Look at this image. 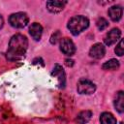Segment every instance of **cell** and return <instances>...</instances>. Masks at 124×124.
<instances>
[{
  "label": "cell",
  "instance_id": "6da1fadb",
  "mask_svg": "<svg viewBox=\"0 0 124 124\" xmlns=\"http://www.w3.org/2000/svg\"><path fill=\"white\" fill-rule=\"evenodd\" d=\"M28 46V41L27 38L21 34H16L14 35L10 42H9V47L7 50V58L10 61H16L21 59Z\"/></svg>",
  "mask_w": 124,
  "mask_h": 124
},
{
  "label": "cell",
  "instance_id": "7a4b0ae2",
  "mask_svg": "<svg viewBox=\"0 0 124 124\" xmlns=\"http://www.w3.org/2000/svg\"><path fill=\"white\" fill-rule=\"evenodd\" d=\"M89 26V20L83 16H76L72 17L68 22V29L75 36L81 33Z\"/></svg>",
  "mask_w": 124,
  "mask_h": 124
},
{
  "label": "cell",
  "instance_id": "3957f363",
  "mask_svg": "<svg viewBox=\"0 0 124 124\" xmlns=\"http://www.w3.org/2000/svg\"><path fill=\"white\" fill-rule=\"evenodd\" d=\"M28 16L25 13H16L10 16L9 22L13 27L16 28H23L28 23Z\"/></svg>",
  "mask_w": 124,
  "mask_h": 124
},
{
  "label": "cell",
  "instance_id": "277c9868",
  "mask_svg": "<svg viewBox=\"0 0 124 124\" xmlns=\"http://www.w3.org/2000/svg\"><path fill=\"white\" fill-rule=\"evenodd\" d=\"M95 90V84L88 79H80L78 83V91L80 94H92Z\"/></svg>",
  "mask_w": 124,
  "mask_h": 124
},
{
  "label": "cell",
  "instance_id": "5b68a950",
  "mask_svg": "<svg viewBox=\"0 0 124 124\" xmlns=\"http://www.w3.org/2000/svg\"><path fill=\"white\" fill-rule=\"evenodd\" d=\"M60 49L66 55H73L76 52V46L73 41L69 38H63L60 40Z\"/></svg>",
  "mask_w": 124,
  "mask_h": 124
},
{
  "label": "cell",
  "instance_id": "8992f818",
  "mask_svg": "<svg viewBox=\"0 0 124 124\" xmlns=\"http://www.w3.org/2000/svg\"><path fill=\"white\" fill-rule=\"evenodd\" d=\"M120 36H121V31H120V29H118V28H113V29H111V30L106 35V37H105V39H104L105 44H106L107 46H111V45H113L114 43H116V42L119 40Z\"/></svg>",
  "mask_w": 124,
  "mask_h": 124
},
{
  "label": "cell",
  "instance_id": "52a82bcc",
  "mask_svg": "<svg viewBox=\"0 0 124 124\" xmlns=\"http://www.w3.org/2000/svg\"><path fill=\"white\" fill-rule=\"evenodd\" d=\"M51 75L55 78H57L58 80V85L60 88H63L65 86V82H66V78H65V72L63 70V68L59 65L56 64L53 68V71L51 73Z\"/></svg>",
  "mask_w": 124,
  "mask_h": 124
},
{
  "label": "cell",
  "instance_id": "ba28073f",
  "mask_svg": "<svg viewBox=\"0 0 124 124\" xmlns=\"http://www.w3.org/2000/svg\"><path fill=\"white\" fill-rule=\"evenodd\" d=\"M106 53V49L105 46L102 44H95L92 46V47L89 50V54L91 57L95 58V59H101Z\"/></svg>",
  "mask_w": 124,
  "mask_h": 124
},
{
  "label": "cell",
  "instance_id": "9c48e42d",
  "mask_svg": "<svg viewBox=\"0 0 124 124\" xmlns=\"http://www.w3.org/2000/svg\"><path fill=\"white\" fill-rule=\"evenodd\" d=\"M29 33L31 35V37L35 40V41H39L42 37V34H43V27L41 24L37 23V22H34L30 25L29 27Z\"/></svg>",
  "mask_w": 124,
  "mask_h": 124
},
{
  "label": "cell",
  "instance_id": "30bf717a",
  "mask_svg": "<svg viewBox=\"0 0 124 124\" xmlns=\"http://www.w3.org/2000/svg\"><path fill=\"white\" fill-rule=\"evenodd\" d=\"M66 3V1H47L46 8L51 13H59L63 10Z\"/></svg>",
  "mask_w": 124,
  "mask_h": 124
},
{
  "label": "cell",
  "instance_id": "8fae6325",
  "mask_svg": "<svg viewBox=\"0 0 124 124\" xmlns=\"http://www.w3.org/2000/svg\"><path fill=\"white\" fill-rule=\"evenodd\" d=\"M122 12H123V10H122V8L120 6H112V7H110L108 9V16H109L111 20L118 21L122 17Z\"/></svg>",
  "mask_w": 124,
  "mask_h": 124
},
{
  "label": "cell",
  "instance_id": "7c38bea8",
  "mask_svg": "<svg viewBox=\"0 0 124 124\" xmlns=\"http://www.w3.org/2000/svg\"><path fill=\"white\" fill-rule=\"evenodd\" d=\"M114 107L118 112L122 113L124 111V93L122 91H119L116 94V98L114 100Z\"/></svg>",
  "mask_w": 124,
  "mask_h": 124
},
{
  "label": "cell",
  "instance_id": "4fadbf2b",
  "mask_svg": "<svg viewBox=\"0 0 124 124\" xmlns=\"http://www.w3.org/2000/svg\"><path fill=\"white\" fill-rule=\"evenodd\" d=\"M91 116H92V112L90 110H82L78 114L76 118V122L78 124H85L91 119Z\"/></svg>",
  "mask_w": 124,
  "mask_h": 124
},
{
  "label": "cell",
  "instance_id": "5bb4252c",
  "mask_svg": "<svg viewBox=\"0 0 124 124\" xmlns=\"http://www.w3.org/2000/svg\"><path fill=\"white\" fill-rule=\"evenodd\" d=\"M101 124H116L115 117L109 112H103L100 117Z\"/></svg>",
  "mask_w": 124,
  "mask_h": 124
},
{
  "label": "cell",
  "instance_id": "9a60e30c",
  "mask_svg": "<svg viewBox=\"0 0 124 124\" xmlns=\"http://www.w3.org/2000/svg\"><path fill=\"white\" fill-rule=\"evenodd\" d=\"M104 70H116L119 68V62L116 59H110L107 62H105L102 66Z\"/></svg>",
  "mask_w": 124,
  "mask_h": 124
},
{
  "label": "cell",
  "instance_id": "2e32d148",
  "mask_svg": "<svg viewBox=\"0 0 124 124\" xmlns=\"http://www.w3.org/2000/svg\"><path fill=\"white\" fill-rule=\"evenodd\" d=\"M96 25H97V27H98L99 30H104V29H106V28L108 26V20H107L106 18L100 17V18L97 19Z\"/></svg>",
  "mask_w": 124,
  "mask_h": 124
},
{
  "label": "cell",
  "instance_id": "e0dca14e",
  "mask_svg": "<svg viewBox=\"0 0 124 124\" xmlns=\"http://www.w3.org/2000/svg\"><path fill=\"white\" fill-rule=\"evenodd\" d=\"M123 51H124V49H123V41L120 40L119 43H118V45L115 47V53L118 56H122L123 55Z\"/></svg>",
  "mask_w": 124,
  "mask_h": 124
},
{
  "label": "cell",
  "instance_id": "ac0fdd59",
  "mask_svg": "<svg viewBox=\"0 0 124 124\" xmlns=\"http://www.w3.org/2000/svg\"><path fill=\"white\" fill-rule=\"evenodd\" d=\"M60 37V32L59 31H57V32H55L52 36H51V38H50V43L51 44H56V42L58 41V38Z\"/></svg>",
  "mask_w": 124,
  "mask_h": 124
},
{
  "label": "cell",
  "instance_id": "d6986e66",
  "mask_svg": "<svg viewBox=\"0 0 124 124\" xmlns=\"http://www.w3.org/2000/svg\"><path fill=\"white\" fill-rule=\"evenodd\" d=\"M65 64H66L67 66L71 67V66L74 65V61H73L72 59H66V60H65Z\"/></svg>",
  "mask_w": 124,
  "mask_h": 124
},
{
  "label": "cell",
  "instance_id": "ffe728a7",
  "mask_svg": "<svg viewBox=\"0 0 124 124\" xmlns=\"http://www.w3.org/2000/svg\"><path fill=\"white\" fill-rule=\"evenodd\" d=\"M3 23H4V20H3V17H2V16L0 15V29L2 28V26H3Z\"/></svg>",
  "mask_w": 124,
  "mask_h": 124
}]
</instances>
